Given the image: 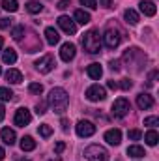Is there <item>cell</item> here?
<instances>
[{
	"mask_svg": "<svg viewBox=\"0 0 159 161\" xmlns=\"http://www.w3.org/2000/svg\"><path fill=\"white\" fill-rule=\"evenodd\" d=\"M45 40H47L49 45H56V43L60 41V34H58V30H56V28H52V26L45 28Z\"/></svg>",
	"mask_w": 159,
	"mask_h": 161,
	"instance_id": "obj_16",
	"label": "cell"
},
{
	"mask_svg": "<svg viewBox=\"0 0 159 161\" xmlns=\"http://www.w3.org/2000/svg\"><path fill=\"white\" fill-rule=\"evenodd\" d=\"M47 103H49V107H51L54 113L62 114V113H66V111H68V105H69V96H68V92H66L64 88L56 86V88H52V90L49 92Z\"/></svg>",
	"mask_w": 159,
	"mask_h": 161,
	"instance_id": "obj_1",
	"label": "cell"
},
{
	"mask_svg": "<svg viewBox=\"0 0 159 161\" xmlns=\"http://www.w3.org/2000/svg\"><path fill=\"white\" fill-rule=\"evenodd\" d=\"M0 137H2V141L6 142V144H15V139H17V135H15V131L13 129H9V127H4L2 131H0Z\"/></svg>",
	"mask_w": 159,
	"mask_h": 161,
	"instance_id": "obj_17",
	"label": "cell"
},
{
	"mask_svg": "<svg viewBox=\"0 0 159 161\" xmlns=\"http://www.w3.org/2000/svg\"><path fill=\"white\" fill-rule=\"evenodd\" d=\"M75 54H77V47L73 45V43H64L62 47H60V58L64 60V62H71L73 58H75Z\"/></svg>",
	"mask_w": 159,
	"mask_h": 161,
	"instance_id": "obj_11",
	"label": "cell"
},
{
	"mask_svg": "<svg viewBox=\"0 0 159 161\" xmlns=\"http://www.w3.org/2000/svg\"><path fill=\"white\" fill-rule=\"evenodd\" d=\"M40 135L43 139H49V137L52 135V127H51L49 124H41L40 125Z\"/></svg>",
	"mask_w": 159,
	"mask_h": 161,
	"instance_id": "obj_29",
	"label": "cell"
},
{
	"mask_svg": "<svg viewBox=\"0 0 159 161\" xmlns=\"http://www.w3.org/2000/svg\"><path fill=\"white\" fill-rule=\"evenodd\" d=\"M131 111V103L125 99V97H118L114 103H112V114L116 118H123L125 114H129Z\"/></svg>",
	"mask_w": 159,
	"mask_h": 161,
	"instance_id": "obj_5",
	"label": "cell"
},
{
	"mask_svg": "<svg viewBox=\"0 0 159 161\" xmlns=\"http://www.w3.org/2000/svg\"><path fill=\"white\" fill-rule=\"evenodd\" d=\"M99 6H103V8H111V6H112V0H99Z\"/></svg>",
	"mask_w": 159,
	"mask_h": 161,
	"instance_id": "obj_40",
	"label": "cell"
},
{
	"mask_svg": "<svg viewBox=\"0 0 159 161\" xmlns=\"http://www.w3.org/2000/svg\"><path fill=\"white\" fill-rule=\"evenodd\" d=\"M86 75L90 77V79H99L101 75H103V68H101V64H90L88 68H86Z\"/></svg>",
	"mask_w": 159,
	"mask_h": 161,
	"instance_id": "obj_15",
	"label": "cell"
},
{
	"mask_svg": "<svg viewBox=\"0 0 159 161\" xmlns=\"http://www.w3.org/2000/svg\"><path fill=\"white\" fill-rule=\"evenodd\" d=\"M34 148H36V141H34L30 135H26V137L21 139V150H23V152H32Z\"/></svg>",
	"mask_w": 159,
	"mask_h": 161,
	"instance_id": "obj_19",
	"label": "cell"
},
{
	"mask_svg": "<svg viewBox=\"0 0 159 161\" xmlns=\"http://www.w3.org/2000/svg\"><path fill=\"white\" fill-rule=\"evenodd\" d=\"M34 66H36V69L40 73H51L54 69V58L51 54H45V56H41L40 60L34 62Z\"/></svg>",
	"mask_w": 159,
	"mask_h": 161,
	"instance_id": "obj_6",
	"label": "cell"
},
{
	"mask_svg": "<svg viewBox=\"0 0 159 161\" xmlns=\"http://www.w3.org/2000/svg\"><path fill=\"white\" fill-rule=\"evenodd\" d=\"M139 6H140V11H142L146 17H154V15L157 13V8H156V4H154L152 0H142Z\"/></svg>",
	"mask_w": 159,
	"mask_h": 161,
	"instance_id": "obj_14",
	"label": "cell"
},
{
	"mask_svg": "<svg viewBox=\"0 0 159 161\" xmlns=\"http://www.w3.org/2000/svg\"><path fill=\"white\" fill-rule=\"evenodd\" d=\"M58 26H60L66 34H71V36L77 32V23H75L73 19H69L68 15H60V17H58Z\"/></svg>",
	"mask_w": 159,
	"mask_h": 161,
	"instance_id": "obj_10",
	"label": "cell"
},
{
	"mask_svg": "<svg viewBox=\"0 0 159 161\" xmlns=\"http://www.w3.org/2000/svg\"><path fill=\"white\" fill-rule=\"evenodd\" d=\"M84 158L88 161H109V152L99 144H90L84 148Z\"/></svg>",
	"mask_w": 159,
	"mask_h": 161,
	"instance_id": "obj_3",
	"label": "cell"
},
{
	"mask_svg": "<svg viewBox=\"0 0 159 161\" xmlns=\"http://www.w3.org/2000/svg\"><path fill=\"white\" fill-rule=\"evenodd\" d=\"M69 6H71L69 0H60V2H58V8H60V9H66V8H69Z\"/></svg>",
	"mask_w": 159,
	"mask_h": 161,
	"instance_id": "obj_37",
	"label": "cell"
},
{
	"mask_svg": "<svg viewBox=\"0 0 159 161\" xmlns=\"http://www.w3.org/2000/svg\"><path fill=\"white\" fill-rule=\"evenodd\" d=\"M64 148H66V144H64V142H56L54 152H56V154H60V152H64Z\"/></svg>",
	"mask_w": 159,
	"mask_h": 161,
	"instance_id": "obj_39",
	"label": "cell"
},
{
	"mask_svg": "<svg viewBox=\"0 0 159 161\" xmlns=\"http://www.w3.org/2000/svg\"><path fill=\"white\" fill-rule=\"evenodd\" d=\"M157 124H159L157 116H148V118H144V125H148V127H156Z\"/></svg>",
	"mask_w": 159,
	"mask_h": 161,
	"instance_id": "obj_31",
	"label": "cell"
},
{
	"mask_svg": "<svg viewBox=\"0 0 159 161\" xmlns=\"http://www.w3.org/2000/svg\"><path fill=\"white\" fill-rule=\"evenodd\" d=\"M2 47H4V40H2V36H0V53H2Z\"/></svg>",
	"mask_w": 159,
	"mask_h": 161,
	"instance_id": "obj_45",
	"label": "cell"
},
{
	"mask_svg": "<svg viewBox=\"0 0 159 161\" xmlns=\"http://www.w3.org/2000/svg\"><path fill=\"white\" fill-rule=\"evenodd\" d=\"M4 116H6V109H4V107L0 105V122L4 120Z\"/></svg>",
	"mask_w": 159,
	"mask_h": 161,
	"instance_id": "obj_43",
	"label": "cell"
},
{
	"mask_svg": "<svg viewBox=\"0 0 159 161\" xmlns=\"http://www.w3.org/2000/svg\"><path fill=\"white\" fill-rule=\"evenodd\" d=\"M0 73H2V68H0Z\"/></svg>",
	"mask_w": 159,
	"mask_h": 161,
	"instance_id": "obj_47",
	"label": "cell"
},
{
	"mask_svg": "<svg viewBox=\"0 0 159 161\" xmlns=\"http://www.w3.org/2000/svg\"><path fill=\"white\" fill-rule=\"evenodd\" d=\"M105 141L109 144H112V146H118L120 142H122V131L120 129H109L105 133Z\"/></svg>",
	"mask_w": 159,
	"mask_h": 161,
	"instance_id": "obj_13",
	"label": "cell"
},
{
	"mask_svg": "<svg viewBox=\"0 0 159 161\" xmlns=\"http://www.w3.org/2000/svg\"><path fill=\"white\" fill-rule=\"evenodd\" d=\"M137 107L142 109V111L152 109V107H154V97H152L150 94H146V92L139 94V96H137Z\"/></svg>",
	"mask_w": 159,
	"mask_h": 161,
	"instance_id": "obj_12",
	"label": "cell"
},
{
	"mask_svg": "<svg viewBox=\"0 0 159 161\" xmlns=\"http://www.w3.org/2000/svg\"><path fill=\"white\" fill-rule=\"evenodd\" d=\"M118 86L122 88V90H131V86H133V80L131 79H122L118 82Z\"/></svg>",
	"mask_w": 159,
	"mask_h": 161,
	"instance_id": "obj_32",
	"label": "cell"
},
{
	"mask_svg": "<svg viewBox=\"0 0 159 161\" xmlns=\"http://www.w3.org/2000/svg\"><path fill=\"white\" fill-rule=\"evenodd\" d=\"M36 113H38V114H45V113H47V111H45V103H38V105H36Z\"/></svg>",
	"mask_w": 159,
	"mask_h": 161,
	"instance_id": "obj_36",
	"label": "cell"
},
{
	"mask_svg": "<svg viewBox=\"0 0 159 161\" xmlns=\"http://www.w3.org/2000/svg\"><path fill=\"white\" fill-rule=\"evenodd\" d=\"M75 129H77V135L82 137V139L92 137V135L96 133V125H94L90 120H79L77 122V125H75Z\"/></svg>",
	"mask_w": 159,
	"mask_h": 161,
	"instance_id": "obj_8",
	"label": "cell"
},
{
	"mask_svg": "<svg viewBox=\"0 0 159 161\" xmlns=\"http://www.w3.org/2000/svg\"><path fill=\"white\" fill-rule=\"evenodd\" d=\"M13 122H15V125H19V127L28 125V124L32 122V114H30V111H28L26 107L17 109V111H15V116H13Z\"/></svg>",
	"mask_w": 159,
	"mask_h": 161,
	"instance_id": "obj_9",
	"label": "cell"
},
{
	"mask_svg": "<svg viewBox=\"0 0 159 161\" xmlns=\"http://www.w3.org/2000/svg\"><path fill=\"white\" fill-rule=\"evenodd\" d=\"M144 141H146V144L148 146H156L159 141V133L156 131V129H150L146 135H144Z\"/></svg>",
	"mask_w": 159,
	"mask_h": 161,
	"instance_id": "obj_23",
	"label": "cell"
},
{
	"mask_svg": "<svg viewBox=\"0 0 159 161\" xmlns=\"http://www.w3.org/2000/svg\"><path fill=\"white\" fill-rule=\"evenodd\" d=\"M127 156H129V158H137V159H139V158H144V156H146V152H144V148H142V146L133 144V146H129V148H127Z\"/></svg>",
	"mask_w": 159,
	"mask_h": 161,
	"instance_id": "obj_22",
	"label": "cell"
},
{
	"mask_svg": "<svg viewBox=\"0 0 159 161\" xmlns=\"http://www.w3.org/2000/svg\"><path fill=\"white\" fill-rule=\"evenodd\" d=\"M60 125H62V129H64V131H68V125H69V122L66 120V118H62V122H60Z\"/></svg>",
	"mask_w": 159,
	"mask_h": 161,
	"instance_id": "obj_42",
	"label": "cell"
},
{
	"mask_svg": "<svg viewBox=\"0 0 159 161\" xmlns=\"http://www.w3.org/2000/svg\"><path fill=\"white\" fill-rule=\"evenodd\" d=\"M6 80H9L11 84H19L23 80V73L19 69H8L6 71Z\"/></svg>",
	"mask_w": 159,
	"mask_h": 161,
	"instance_id": "obj_18",
	"label": "cell"
},
{
	"mask_svg": "<svg viewBox=\"0 0 159 161\" xmlns=\"http://www.w3.org/2000/svg\"><path fill=\"white\" fill-rule=\"evenodd\" d=\"M4 158H6V152H4V148H2V146H0V161L4 159Z\"/></svg>",
	"mask_w": 159,
	"mask_h": 161,
	"instance_id": "obj_44",
	"label": "cell"
},
{
	"mask_svg": "<svg viewBox=\"0 0 159 161\" xmlns=\"http://www.w3.org/2000/svg\"><path fill=\"white\" fill-rule=\"evenodd\" d=\"M107 86H109V88H112V90H116V88H118V82H116V80H109V82H107Z\"/></svg>",
	"mask_w": 159,
	"mask_h": 161,
	"instance_id": "obj_41",
	"label": "cell"
},
{
	"mask_svg": "<svg viewBox=\"0 0 159 161\" xmlns=\"http://www.w3.org/2000/svg\"><path fill=\"white\" fill-rule=\"evenodd\" d=\"M2 8L6 9V11H17L19 9V2L17 0H2Z\"/></svg>",
	"mask_w": 159,
	"mask_h": 161,
	"instance_id": "obj_26",
	"label": "cell"
},
{
	"mask_svg": "<svg viewBox=\"0 0 159 161\" xmlns=\"http://www.w3.org/2000/svg\"><path fill=\"white\" fill-rule=\"evenodd\" d=\"M13 99V92L6 86H0V101H11Z\"/></svg>",
	"mask_w": 159,
	"mask_h": 161,
	"instance_id": "obj_27",
	"label": "cell"
},
{
	"mask_svg": "<svg viewBox=\"0 0 159 161\" xmlns=\"http://www.w3.org/2000/svg\"><path fill=\"white\" fill-rule=\"evenodd\" d=\"M23 36H25V26L19 25V26H15V28L11 30V38H13L15 41H21L23 40Z\"/></svg>",
	"mask_w": 159,
	"mask_h": 161,
	"instance_id": "obj_28",
	"label": "cell"
},
{
	"mask_svg": "<svg viewBox=\"0 0 159 161\" xmlns=\"http://www.w3.org/2000/svg\"><path fill=\"white\" fill-rule=\"evenodd\" d=\"M127 137H129L131 141H139V139L142 137V133H140L139 129H129V133H127Z\"/></svg>",
	"mask_w": 159,
	"mask_h": 161,
	"instance_id": "obj_33",
	"label": "cell"
},
{
	"mask_svg": "<svg viewBox=\"0 0 159 161\" xmlns=\"http://www.w3.org/2000/svg\"><path fill=\"white\" fill-rule=\"evenodd\" d=\"M86 97H88L90 101H103V99L107 97V92H105L103 86H99V84H92V86L86 88Z\"/></svg>",
	"mask_w": 159,
	"mask_h": 161,
	"instance_id": "obj_7",
	"label": "cell"
},
{
	"mask_svg": "<svg viewBox=\"0 0 159 161\" xmlns=\"http://www.w3.org/2000/svg\"><path fill=\"white\" fill-rule=\"evenodd\" d=\"M26 9H28L30 13H40L41 9H43V4L38 2V0H28V2H26Z\"/></svg>",
	"mask_w": 159,
	"mask_h": 161,
	"instance_id": "obj_25",
	"label": "cell"
},
{
	"mask_svg": "<svg viewBox=\"0 0 159 161\" xmlns=\"http://www.w3.org/2000/svg\"><path fill=\"white\" fill-rule=\"evenodd\" d=\"M9 26H11V19H9V17H2V19H0V28L6 30V28H9Z\"/></svg>",
	"mask_w": 159,
	"mask_h": 161,
	"instance_id": "obj_34",
	"label": "cell"
},
{
	"mask_svg": "<svg viewBox=\"0 0 159 161\" xmlns=\"http://www.w3.org/2000/svg\"><path fill=\"white\" fill-rule=\"evenodd\" d=\"M19 161H30V159H19Z\"/></svg>",
	"mask_w": 159,
	"mask_h": 161,
	"instance_id": "obj_46",
	"label": "cell"
},
{
	"mask_svg": "<svg viewBox=\"0 0 159 161\" xmlns=\"http://www.w3.org/2000/svg\"><path fill=\"white\" fill-rule=\"evenodd\" d=\"M101 36H99V32L97 30H88L84 36H82V47H84V51L86 53H90V54H97L99 51H101Z\"/></svg>",
	"mask_w": 159,
	"mask_h": 161,
	"instance_id": "obj_2",
	"label": "cell"
},
{
	"mask_svg": "<svg viewBox=\"0 0 159 161\" xmlns=\"http://www.w3.org/2000/svg\"><path fill=\"white\" fill-rule=\"evenodd\" d=\"M28 92L40 96L41 92H43V84H40V82H30V84H28Z\"/></svg>",
	"mask_w": 159,
	"mask_h": 161,
	"instance_id": "obj_30",
	"label": "cell"
},
{
	"mask_svg": "<svg viewBox=\"0 0 159 161\" xmlns=\"http://www.w3.org/2000/svg\"><path fill=\"white\" fill-rule=\"evenodd\" d=\"M101 41L109 49H116L120 45V41H122V34H120V30L116 26H107L105 32H103V36H101Z\"/></svg>",
	"mask_w": 159,
	"mask_h": 161,
	"instance_id": "obj_4",
	"label": "cell"
},
{
	"mask_svg": "<svg viewBox=\"0 0 159 161\" xmlns=\"http://www.w3.org/2000/svg\"><path fill=\"white\" fill-rule=\"evenodd\" d=\"M123 19H125V23H129V25H137V23H139V13H137L135 9H125V11H123Z\"/></svg>",
	"mask_w": 159,
	"mask_h": 161,
	"instance_id": "obj_24",
	"label": "cell"
},
{
	"mask_svg": "<svg viewBox=\"0 0 159 161\" xmlns=\"http://www.w3.org/2000/svg\"><path fill=\"white\" fill-rule=\"evenodd\" d=\"M80 4L86 6V8H90V9H96L97 8V0H80Z\"/></svg>",
	"mask_w": 159,
	"mask_h": 161,
	"instance_id": "obj_35",
	"label": "cell"
},
{
	"mask_svg": "<svg viewBox=\"0 0 159 161\" xmlns=\"http://www.w3.org/2000/svg\"><path fill=\"white\" fill-rule=\"evenodd\" d=\"M2 62H4V64H15V62H17V53H15L13 49L2 51Z\"/></svg>",
	"mask_w": 159,
	"mask_h": 161,
	"instance_id": "obj_21",
	"label": "cell"
},
{
	"mask_svg": "<svg viewBox=\"0 0 159 161\" xmlns=\"http://www.w3.org/2000/svg\"><path fill=\"white\" fill-rule=\"evenodd\" d=\"M111 69H112V71H118L120 69V60H111Z\"/></svg>",
	"mask_w": 159,
	"mask_h": 161,
	"instance_id": "obj_38",
	"label": "cell"
},
{
	"mask_svg": "<svg viewBox=\"0 0 159 161\" xmlns=\"http://www.w3.org/2000/svg\"><path fill=\"white\" fill-rule=\"evenodd\" d=\"M73 19H75V23H79V25H88V23L92 21L90 13H88V11H84V9H77Z\"/></svg>",
	"mask_w": 159,
	"mask_h": 161,
	"instance_id": "obj_20",
	"label": "cell"
}]
</instances>
